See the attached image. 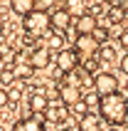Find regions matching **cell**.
I'll return each mask as SVG.
<instances>
[{
  "label": "cell",
  "instance_id": "obj_1",
  "mask_svg": "<svg viewBox=\"0 0 128 131\" xmlns=\"http://www.w3.org/2000/svg\"><path fill=\"white\" fill-rule=\"evenodd\" d=\"M99 116L106 121V124H113V126H121L128 121V102L123 94H111V96H104L101 99V106H99Z\"/></svg>",
  "mask_w": 128,
  "mask_h": 131
},
{
  "label": "cell",
  "instance_id": "obj_2",
  "mask_svg": "<svg viewBox=\"0 0 128 131\" xmlns=\"http://www.w3.org/2000/svg\"><path fill=\"white\" fill-rule=\"evenodd\" d=\"M49 25H52V15H47V13H37V10L22 20V27H25V32H27V35H35V37L44 35Z\"/></svg>",
  "mask_w": 128,
  "mask_h": 131
},
{
  "label": "cell",
  "instance_id": "obj_3",
  "mask_svg": "<svg viewBox=\"0 0 128 131\" xmlns=\"http://www.w3.org/2000/svg\"><path fill=\"white\" fill-rule=\"evenodd\" d=\"M94 92H96L101 99H104V96H111V94H118V79H116V74H111V72H96Z\"/></svg>",
  "mask_w": 128,
  "mask_h": 131
},
{
  "label": "cell",
  "instance_id": "obj_4",
  "mask_svg": "<svg viewBox=\"0 0 128 131\" xmlns=\"http://www.w3.org/2000/svg\"><path fill=\"white\" fill-rule=\"evenodd\" d=\"M79 52L76 50H62V52H57V72L59 74H74L79 69Z\"/></svg>",
  "mask_w": 128,
  "mask_h": 131
},
{
  "label": "cell",
  "instance_id": "obj_5",
  "mask_svg": "<svg viewBox=\"0 0 128 131\" xmlns=\"http://www.w3.org/2000/svg\"><path fill=\"white\" fill-rule=\"evenodd\" d=\"M69 106L62 102V99H57V102H49V109H47V114H44V121H52V124H67L69 121Z\"/></svg>",
  "mask_w": 128,
  "mask_h": 131
},
{
  "label": "cell",
  "instance_id": "obj_6",
  "mask_svg": "<svg viewBox=\"0 0 128 131\" xmlns=\"http://www.w3.org/2000/svg\"><path fill=\"white\" fill-rule=\"evenodd\" d=\"M74 50H76L79 54H84V57H91V54L99 57L101 45L96 42V37H94V35H79L76 42H74Z\"/></svg>",
  "mask_w": 128,
  "mask_h": 131
},
{
  "label": "cell",
  "instance_id": "obj_7",
  "mask_svg": "<svg viewBox=\"0 0 128 131\" xmlns=\"http://www.w3.org/2000/svg\"><path fill=\"white\" fill-rule=\"evenodd\" d=\"M96 27H99V22H96V15H91V13H84L81 17H76V22H74L76 37L79 35H94Z\"/></svg>",
  "mask_w": 128,
  "mask_h": 131
},
{
  "label": "cell",
  "instance_id": "obj_8",
  "mask_svg": "<svg viewBox=\"0 0 128 131\" xmlns=\"http://www.w3.org/2000/svg\"><path fill=\"white\" fill-rule=\"evenodd\" d=\"M59 99H62L67 106H74V104L81 102L84 96H81V89H79L76 84H67V82H64L62 87H59Z\"/></svg>",
  "mask_w": 128,
  "mask_h": 131
},
{
  "label": "cell",
  "instance_id": "obj_9",
  "mask_svg": "<svg viewBox=\"0 0 128 131\" xmlns=\"http://www.w3.org/2000/svg\"><path fill=\"white\" fill-rule=\"evenodd\" d=\"M12 131H47V129H44L42 116H27V119H20L12 126Z\"/></svg>",
  "mask_w": 128,
  "mask_h": 131
},
{
  "label": "cell",
  "instance_id": "obj_10",
  "mask_svg": "<svg viewBox=\"0 0 128 131\" xmlns=\"http://www.w3.org/2000/svg\"><path fill=\"white\" fill-rule=\"evenodd\" d=\"M69 25H71V13L67 7H57V10L52 13V27L57 30V32H64Z\"/></svg>",
  "mask_w": 128,
  "mask_h": 131
},
{
  "label": "cell",
  "instance_id": "obj_11",
  "mask_svg": "<svg viewBox=\"0 0 128 131\" xmlns=\"http://www.w3.org/2000/svg\"><path fill=\"white\" fill-rule=\"evenodd\" d=\"M35 5H37V0H10V10L15 15H20L22 20L35 13Z\"/></svg>",
  "mask_w": 128,
  "mask_h": 131
},
{
  "label": "cell",
  "instance_id": "obj_12",
  "mask_svg": "<svg viewBox=\"0 0 128 131\" xmlns=\"http://www.w3.org/2000/svg\"><path fill=\"white\" fill-rule=\"evenodd\" d=\"M49 59H52V50L49 47H37L35 54H32V67H35V69H44V67L49 64Z\"/></svg>",
  "mask_w": 128,
  "mask_h": 131
},
{
  "label": "cell",
  "instance_id": "obj_13",
  "mask_svg": "<svg viewBox=\"0 0 128 131\" xmlns=\"http://www.w3.org/2000/svg\"><path fill=\"white\" fill-rule=\"evenodd\" d=\"M101 121H104V119H101L96 111H89V114L79 121V131H99Z\"/></svg>",
  "mask_w": 128,
  "mask_h": 131
},
{
  "label": "cell",
  "instance_id": "obj_14",
  "mask_svg": "<svg viewBox=\"0 0 128 131\" xmlns=\"http://www.w3.org/2000/svg\"><path fill=\"white\" fill-rule=\"evenodd\" d=\"M0 84H3V87H15V84H17V74H15V67H7L5 72L0 74Z\"/></svg>",
  "mask_w": 128,
  "mask_h": 131
},
{
  "label": "cell",
  "instance_id": "obj_15",
  "mask_svg": "<svg viewBox=\"0 0 128 131\" xmlns=\"http://www.w3.org/2000/svg\"><path fill=\"white\" fill-rule=\"evenodd\" d=\"M69 109H71V116L76 119V121H81V119H84L86 114L91 111V109H89V106H86V102H84V99H81V102H76V104H74V106H69Z\"/></svg>",
  "mask_w": 128,
  "mask_h": 131
},
{
  "label": "cell",
  "instance_id": "obj_16",
  "mask_svg": "<svg viewBox=\"0 0 128 131\" xmlns=\"http://www.w3.org/2000/svg\"><path fill=\"white\" fill-rule=\"evenodd\" d=\"M15 74H17V82L20 79H30L35 74V67L32 64H15Z\"/></svg>",
  "mask_w": 128,
  "mask_h": 131
},
{
  "label": "cell",
  "instance_id": "obj_17",
  "mask_svg": "<svg viewBox=\"0 0 128 131\" xmlns=\"http://www.w3.org/2000/svg\"><path fill=\"white\" fill-rule=\"evenodd\" d=\"M62 45H64V32H57V30H54V32L49 35L47 47H49V50H59V52H62Z\"/></svg>",
  "mask_w": 128,
  "mask_h": 131
},
{
  "label": "cell",
  "instance_id": "obj_18",
  "mask_svg": "<svg viewBox=\"0 0 128 131\" xmlns=\"http://www.w3.org/2000/svg\"><path fill=\"white\" fill-rule=\"evenodd\" d=\"M99 59H101V62H113V59H116L113 45H104V47L99 50Z\"/></svg>",
  "mask_w": 128,
  "mask_h": 131
},
{
  "label": "cell",
  "instance_id": "obj_19",
  "mask_svg": "<svg viewBox=\"0 0 128 131\" xmlns=\"http://www.w3.org/2000/svg\"><path fill=\"white\" fill-rule=\"evenodd\" d=\"M57 3L59 0H37V5H35V10L37 13H54V10H57Z\"/></svg>",
  "mask_w": 128,
  "mask_h": 131
},
{
  "label": "cell",
  "instance_id": "obj_20",
  "mask_svg": "<svg viewBox=\"0 0 128 131\" xmlns=\"http://www.w3.org/2000/svg\"><path fill=\"white\" fill-rule=\"evenodd\" d=\"M84 102H86L89 109H96V106H101V96L91 89V92H86V94H84Z\"/></svg>",
  "mask_w": 128,
  "mask_h": 131
},
{
  "label": "cell",
  "instance_id": "obj_21",
  "mask_svg": "<svg viewBox=\"0 0 128 131\" xmlns=\"http://www.w3.org/2000/svg\"><path fill=\"white\" fill-rule=\"evenodd\" d=\"M67 10H69L71 15L76 13V17H81V10H84V0H67Z\"/></svg>",
  "mask_w": 128,
  "mask_h": 131
},
{
  "label": "cell",
  "instance_id": "obj_22",
  "mask_svg": "<svg viewBox=\"0 0 128 131\" xmlns=\"http://www.w3.org/2000/svg\"><path fill=\"white\" fill-rule=\"evenodd\" d=\"M7 102H10V89L0 87V109H3V106H7Z\"/></svg>",
  "mask_w": 128,
  "mask_h": 131
},
{
  "label": "cell",
  "instance_id": "obj_23",
  "mask_svg": "<svg viewBox=\"0 0 128 131\" xmlns=\"http://www.w3.org/2000/svg\"><path fill=\"white\" fill-rule=\"evenodd\" d=\"M118 67H121V72H123V74L128 77V52H126V54L121 57V62H118Z\"/></svg>",
  "mask_w": 128,
  "mask_h": 131
},
{
  "label": "cell",
  "instance_id": "obj_24",
  "mask_svg": "<svg viewBox=\"0 0 128 131\" xmlns=\"http://www.w3.org/2000/svg\"><path fill=\"white\" fill-rule=\"evenodd\" d=\"M118 45H121L123 50H126V52H128V32H126V35H123V37H121V42H118Z\"/></svg>",
  "mask_w": 128,
  "mask_h": 131
},
{
  "label": "cell",
  "instance_id": "obj_25",
  "mask_svg": "<svg viewBox=\"0 0 128 131\" xmlns=\"http://www.w3.org/2000/svg\"><path fill=\"white\" fill-rule=\"evenodd\" d=\"M5 69H7V64H5V57H3V54H0V74L5 72Z\"/></svg>",
  "mask_w": 128,
  "mask_h": 131
},
{
  "label": "cell",
  "instance_id": "obj_26",
  "mask_svg": "<svg viewBox=\"0 0 128 131\" xmlns=\"http://www.w3.org/2000/svg\"><path fill=\"white\" fill-rule=\"evenodd\" d=\"M5 32V20H0V35Z\"/></svg>",
  "mask_w": 128,
  "mask_h": 131
},
{
  "label": "cell",
  "instance_id": "obj_27",
  "mask_svg": "<svg viewBox=\"0 0 128 131\" xmlns=\"http://www.w3.org/2000/svg\"><path fill=\"white\" fill-rule=\"evenodd\" d=\"M111 131H118V129H111Z\"/></svg>",
  "mask_w": 128,
  "mask_h": 131
}]
</instances>
